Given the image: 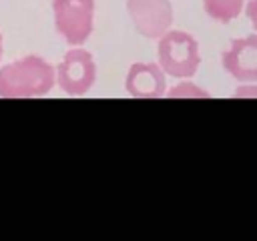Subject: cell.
Here are the masks:
<instances>
[{
	"mask_svg": "<svg viewBox=\"0 0 257 241\" xmlns=\"http://www.w3.org/2000/svg\"><path fill=\"white\" fill-rule=\"evenodd\" d=\"M96 82V62L82 46H72L56 66V84L68 96L86 94Z\"/></svg>",
	"mask_w": 257,
	"mask_h": 241,
	"instance_id": "cell-4",
	"label": "cell"
},
{
	"mask_svg": "<svg viewBox=\"0 0 257 241\" xmlns=\"http://www.w3.org/2000/svg\"><path fill=\"white\" fill-rule=\"evenodd\" d=\"M4 40H2V32H0V58H2V54H4V44H2Z\"/></svg>",
	"mask_w": 257,
	"mask_h": 241,
	"instance_id": "cell-12",
	"label": "cell"
},
{
	"mask_svg": "<svg viewBox=\"0 0 257 241\" xmlns=\"http://www.w3.org/2000/svg\"><path fill=\"white\" fill-rule=\"evenodd\" d=\"M56 84V66L28 54L0 66V98H40Z\"/></svg>",
	"mask_w": 257,
	"mask_h": 241,
	"instance_id": "cell-1",
	"label": "cell"
},
{
	"mask_svg": "<svg viewBox=\"0 0 257 241\" xmlns=\"http://www.w3.org/2000/svg\"><path fill=\"white\" fill-rule=\"evenodd\" d=\"M124 8L135 30L151 40L169 32L175 20L171 0H126Z\"/></svg>",
	"mask_w": 257,
	"mask_h": 241,
	"instance_id": "cell-5",
	"label": "cell"
},
{
	"mask_svg": "<svg viewBox=\"0 0 257 241\" xmlns=\"http://www.w3.org/2000/svg\"><path fill=\"white\" fill-rule=\"evenodd\" d=\"M157 62L167 76L191 78L193 74H197L199 64H201V52H199L197 38L185 30L171 28L159 38Z\"/></svg>",
	"mask_w": 257,
	"mask_h": 241,
	"instance_id": "cell-2",
	"label": "cell"
},
{
	"mask_svg": "<svg viewBox=\"0 0 257 241\" xmlns=\"http://www.w3.org/2000/svg\"><path fill=\"white\" fill-rule=\"evenodd\" d=\"M165 96H169V98H209L211 94L205 88L189 82L187 78H181V82H177L175 86H171L165 92Z\"/></svg>",
	"mask_w": 257,
	"mask_h": 241,
	"instance_id": "cell-9",
	"label": "cell"
},
{
	"mask_svg": "<svg viewBox=\"0 0 257 241\" xmlns=\"http://www.w3.org/2000/svg\"><path fill=\"white\" fill-rule=\"evenodd\" d=\"M243 10H245V14H247L249 22L253 24V28L257 30V0H247Z\"/></svg>",
	"mask_w": 257,
	"mask_h": 241,
	"instance_id": "cell-10",
	"label": "cell"
},
{
	"mask_svg": "<svg viewBox=\"0 0 257 241\" xmlns=\"http://www.w3.org/2000/svg\"><path fill=\"white\" fill-rule=\"evenodd\" d=\"M253 94H257V86H253L251 82H243V86H239L235 92V96H253Z\"/></svg>",
	"mask_w": 257,
	"mask_h": 241,
	"instance_id": "cell-11",
	"label": "cell"
},
{
	"mask_svg": "<svg viewBox=\"0 0 257 241\" xmlns=\"http://www.w3.org/2000/svg\"><path fill=\"white\" fill-rule=\"evenodd\" d=\"M205 12L221 24L233 22L245 8V0H201Z\"/></svg>",
	"mask_w": 257,
	"mask_h": 241,
	"instance_id": "cell-8",
	"label": "cell"
},
{
	"mask_svg": "<svg viewBox=\"0 0 257 241\" xmlns=\"http://www.w3.org/2000/svg\"><path fill=\"white\" fill-rule=\"evenodd\" d=\"M96 0H52L54 28L70 46H82L94 28Z\"/></svg>",
	"mask_w": 257,
	"mask_h": 241,
	"instance_id": "cell-3",
	"label": "cell"
},
{
	"mask_svg": "<svg viewBox=\"0 0 257 241\" xmlns=\"http://www.w3.org/2000/svg\"><path fill=\"white\" fill-rule=\"evenodd\" d=\"M225 72L237 82H257V32L231 40L221 54Z\"/></svg>",
	"mask_w": 257,
	"mask_h": 241,
	"instance_id": "cell-6",
	"label": "cell"
},
{
	"mask_svg": "<svg viewBox=\"0 0 257 241\" xmlns=\"http://www.w3.org/2000/svg\"><path fill=\"white\" fill-rule=\"evenodd\" d=\"M124 90L133 98H161L167 92V74L159 62H135L126 72Z\"/></svg>",
	"mask_w": 257,
	"mask_h": 241,
	"instance_id": "cell-7",
	"label": "cell"
}]
</instances>
